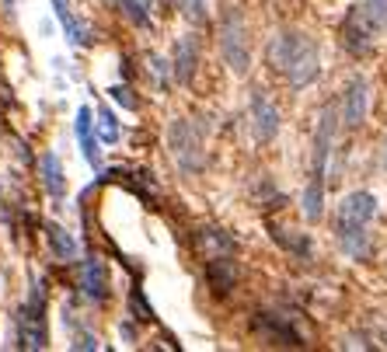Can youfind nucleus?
I'll return each instance as SVG.
<instances>
[{
    "instance_id": "f257e3e1",
    "label": "nucleus",
    "mask_w": 387,
    "mask_h": 352,
    "mask_svg": "<svg viewBox=\"0 0 387 352\" xmlns=\"http://www.w3.org/2000/svg\"><path fill=\"white\" fill-rule=\"evenodd\" d=\"M377 213V199L370 192H349L335 210V237L349 259H370V220Z\"/></svg>"
},
{
    "instance_id": "f03ea898",
    "label": "nucleus",
    "mask_w": 387,
    "mask_h": 352,
    "mask_svg": "<svg viewBox=\"0 0 387 352\" xmlns=\"http://www.w3.org/2000/svg\"><path fill=\"white\" fill-rule=\"evenodd\" d=\"M339 130V112L335 108H321L318 115V132H314V164H310V181L303 188V217L314 223L325 213V171H328V154H332V140Z\"/></svg>"
},
{
    "instance_id": "7ed1b4c3",
    "label": "nucleus",
    "mask_w": 387,
    "mask_h": 352,
    "mask_svg": "<svg viewBox=\"0 0 387 352\" xmlns=\"http://www.w3.org/2000/svg\"><path fill=\"white\" fill-rule=\"evenodd\" d=\"M168 150L181 175H199L206 168V150H203V132L192 119H174L168 126Z\"/></svg>"
},
{
    "instance_id": "20e7f679",
    "label": "nucleus",
    "mask_w": 387,
    "mask_h": 352,
    "mask_svg": "<svg viewBox=\"0 0 387 352\" xmlns=\"http://www.w3.org/2000/svg\"><path fill=\"white\" fill-rule=\"evenodd\" d=\"M49 331H45V283H32L28 304L18 310V349H45Z\"/></svg>"
},
{
    "instance_id": "39448f33",
    "label": "nucleus",
    "mask_w": 387,
    "mask_h": 352,
    "mask_svg": "<svg viewBox=\"0 0 387 352\" xmlns=\"http://www.w3.org/2000/svg\"><path fill=\"white\" fill-rule=\"evenodd\" d=\"M220 52L234 74H248L252 56H248V35H245V18L237 7H227L220 18Z\"/></svg>"
},
{
    "instance_id": "423d86ee",
    "label": "nucleus",
    "mask_w": 387,
    "mask_h": 352,
    "mask_svg": "<svg viewBox=\"0 0 387 352\" xmlns=\"http://www.w3.org/2000/svg\"><path fill=\"white\" fill-rule=\"evenodd\" d=\"M255 331L265 342H272V346H286V349L307 346L301 328H297V314H293V310H258Z\"/></svg>"
},
{
    "instance_id": "0eeeda50",
    "label": "nucleus",
    "mask_w": 387,
    "mask_h": 352,
    "mask_svg": "<svg viewBox=\"0 0 387 352\" xmlns=\"http://www.w3.org/2000/svg\"><path fill=\"white\" fill-rule=\"evenodd\" d=\"M366 112H370V88L363 77H352L342 98V126L345 130H359L366 123Z\"/></svg>"
},
{
    "instance_id": "6e6552de",
    "label": "nucleus",
    "mask_w": 387,
    "mask_h": 352,
    "mask_svg": "<svg viewBox=\"0 0 387 352\" xmlns=\"http://www.w3.org/2000/svg\"><path fill=\"white\" fill-rule=\"evenodd\" d=\"M252 126H255L258 143H269L279 132V108L269 101V94L262 88L252 91Z\"/></svg>"
},
{
    "instance_id": "1a4fd4ad",
    "label": "nucleus",
    "mask_w": 387,
    "mask_h": 352,
    "mask_svg": "<svg viewBox=\"0 0 387 352\" xmlns=\"http://www.w3.org/2000/svg\"><path fill=\"white\" fill-rule=\"evenodd\" d=\"M318 45H314V39H307L303 35L301 49H297V56H293V63L286 67V77H290V84L293 88H307L314 77H318Z\"/></svg>"
},
{
    "instance_id": "9d476101",
    "label": "nucleus",
    "mask_w": 387,
    "mask_h": 352,
    "mask_svg": "<svg viewBox=\"0 0 387 352\" xmlns=\"http://www.w3.org/2000/svg\"><path fill=\"white\" fill-rule=\"evenodd\" d=\"M81 293H84L87 300H94V304H101L105 297H108V272H105V262L98 259V255H91L81 262Z\"/></svg>"
},
{
    "instance_id": "9b49d317",
    "label": "nucleus",
    "mask_w": 387,
    "mask_h": 352,
    "mask_svg": "<svg viewBox=\"0 0 387 352\" xmlns=\"http://www.w3.org/2000/svg\"><path fill=\"white\" fill-rule=\"evenodd\" d=\"M74 130H77V143H81V154L84 161L98 171L101 168V147H98V136H94V119H91V108L81 105L77 108V119H74Z\"/></svg>"
},
{
    "instance_id": "f8f14e48",
    "label": "nucleus",
    "mask_w": 387,
    "mask_h": 352,
    "mask_svg": "<svg viewBox=\"0 0 387 352\" xmlns=\"http://www.w3.org/2000/svg\"><path fill=\"white\" fill-rule=\"evenodd\" d=\"M206 283L213 286V293L227 297V293L237 286V262H234V255L206 259Z\"/></svg>"
},
{
    "instance_id": "ddd939ff",
    "label": "nucleus",
    "mask_w": 387,
    "mask_h": 352,
    "mask_svg": "<svg viewBox=\"0 0 387 352\" xmlns=\"http://www.w3.org/2000/svg\"><path fill=\"white\" fill-rule=\"evenodd\" d=\"M301 42H303V32H279V35L269 42V67L279 70V74H286V67L293 63Z\"/></svg>"
},
{
    "instance_id": "4468645a",
    "label": "nucleus",
    "mask_w": 387,
    "mask_h": 352,
    "mask_svg": "<svg viewBox=\"0 0 387 352\" xmlns=\"http://www.w3.org/2000/svg\"><path fill=\"white\" fill-rule=\"evenodd\" d=\"M196 248L203 259H216V255H234V237L223 227H199L196 230Z\"/></svg>"
},
{
    "instance_id": "2eb2a0df",
    "label": "nucleus",
    "mask_w": 387,
    "mask_h": 352,
    "mask_svg": "<svg viewBox=\"0 0 387 352\" xmlns=\"http://www.w3.org/2000/svg\"><path fill=\"white\" fill-rule=\"evenodd\" d=\"M196 59H199V45H196V35H181L178 45H174V81L178 84H192V74H196Z\"/></svg>"
},
{
    "instance_id": "dca6fc26",
    "label": "nucleus",
    "mask_w": 387,
    "mask_h": 352,
    "mask_svg": "<svg viewBox=\"0 0 387 352\" xmlns=\"http://www.w3.org/2000/svg\"><path fill=\"white\" fill-rule=\"evenodd\" d=\"M49 4H52V11H56V18H60V25H63V32H67V42L70 45H87L91 42V28H87L84 21L74 14L70 0H49Z\"/></svg>"
},
{
    "instance_id": "f3484780",
    "label": "nucleus",
    "mask_w": 387,
    "mask_h": 352,
    "mask_svg": "<svg viewBox=\"0 0 387 352\" xmlns=\"http://www.w3.org/2000/svg\"><path fill=\"white\" fill-rule=\"evenodd\" d=\"M39 175H43L45 192H49L56 203H63V199H67V178H63V164H60V157H56L52 150L43 154V161H39Z\"/></svg>"
},
{
    "instance_id": "a211bd4d",
    "label": "nucleus",
    "mask_w": 387,
    "mask_h": 352,
    "mask_svg": "<svg viewBox=\"0 0 387 352\" xmlns=\"http://www.w3.org/2000/svg\"><path fill=\"white\" fill-rule=\"evenodd\" d=\"M45 241L52 248V259L60 262H77V241L70 230H63L60 223H45Z\"/></svg>"
},
{
    "instance_id": "6ab92c4d",
    "label": "nucleus",
    "mask_w": 387,
    "mask_h": 352,
    "mask_svg": "<svg viewBox=\"0 0 387 352\" xmlns=\"http://www.w3.org/2000/svg\"><path fill=\"white\" fill-rule=\"evenodd\" d=\"M345 42H349L352 52H363V56L374 49V28L359 18V11H352L349 21H345Z\"/></svg>"
},
{
    "instance_id": "aec40b11",
    "label": "nucleus",
    "mask_w": 387,
    "mask_h": 352,
    "mask_svg": "<svg viewBox=\"0 0 387 352\" xmlns=\"http://www.w3.org/2000/svg\"><path fill=\"white\" fill-rule=\"evenodd\" d=\"M272 237H276L286 251H293L297 259H310V237H303V234H286V227H272Z\"/></svg>"
},
{
    "instance_id": "412c9836",
    "label": "nucleus",
    "mask_w": 387,
    "mask_h": 352,
    "mask_svg": "<svg viewBox=\"0 0 387 352\" xmlns=\"http://www.w3.org/2000/svg\"><path fill=\"white\" fill-rule=\"evenodd\" d=\"M356 11H359V18H363L374 32L387 28V0H363Z\"/></svg>"
},
{
    "instance_id": "4be33fe9",
    "label": "nucleus",
    "mask_w": 387,
    "mask_h": 352,
    "mask_svg": "<svg viewBox=\"0 0 387 352\" xmlns=\"http://www.w3.org/2000/svg\"><path fill=\"white\" fill-rule=\"evenodd\" d=\"M116 7L126 14L133 25H140V28L150 25V0H116Z\"/></svg>"
},
{
    "instance_id": "5701e85b",
    "label": "nucleus",
    "mask_w": 387,
    "mask_h": 352,
    "mask_svg": "<svg viewBox=\"0 0 387 352\" xmlns=\"http://www.w3.org/2000/svg\"><path fill=\"white\" fill-rule=\"evenodd\" d=\"M98 132H101L105 143H116L119 140V119L112 115V108H101L98 112Z\"/></svg>"
},
{
    "instance_id": "b1692460",
    "label": "nucleus",
    "mask_w": 387,
    "mask_h": 352,
    "mask_svg": "<svg viewBox=\"0 0 387 352\" xmlns=\"http://www.w3.org/2000/svg\"><path fill=\"white\" fill-rule=\"evenodd\" d=\"M129 307H133V317H136V321H150V317H154V307L143 300V290H140V286L129 293Z\"/></svg>"
},
{
    "instance_id": "393cba45",
    "label": "nucleus",
    "mask_w": 387,
    "mask_h": 352,
    "mask_svg": "<svg viewBox=\"0 0 387 352\" xmlns=\"http://www.w3.org/2000/svg\"><path fill=\"white\" fill-rule=\"evenodd\" d=\"M189 18H196V21H206V11H203V0H174Z\"/></svg>"
},
{
    "instance_id": "a878e982",
    "label": "nucleus",
    "mask_w": 387,
    "mask_h": 352,
    "mask_svg": "<svg viewBox=\"0 0 387 352\" xmlns=\"http://www.w3.org/2000/svg\"><path fill=\"white\" fill-rule=\"evenodd\" d=\"M150 70H154V77H157V88H168V63H164L161 56H150Z\"/></svg>"
},
{
    "instance_id": "bb28decb",
    "label": "nucleus",
    "mask_w": 387,
    "mask_h": 352,
    "mask_svg": "<svg viewBox=\"0 0 387 352\" xmlns=\"http://www.w3.org/2000/svg\"><path fill=\"white\" fill-rule=\"evenodd\" d=\"M108 94H112V98H116V101H119L123 108H129V112L136 108V98H133V94H129V88H123V84H116V88H108Z\"/></svg>"
},
{
    "instance_id": "cd10ccee",
    "label": "nucleus",
    "mask_w": 387,
    "mask_h": 352,
    "mask_svg": "<svg viewBox=\"0 0 387 352\" xmlns=\"http://www.w3.org/2000/svg\"><path fill=\"white\" fill-rule=\"evenodd\" d=\"M74 349H98V339H94V335H77Z\"/></svg>"
},
{
    "instance_id": "c85d7f7f",
    "label": "nucleus",
    "mask_w": 387,
    "mask_h": 352,
    "mask_svg": "<svg viewBox=\"0 0 387 352\" xmlns=\"http://www.w3.org/2000/svg\"><path fill=\"white\" fill-rule=\"evenodd\" d=\"M381 164H384V168H387V140H384V157H381Z\"/></svg>"
},
{
    "instance_id": "c756f323",
    "label": "nucleus",
    "mask_w": 387,
    "mask_h": 352,
    "mask_svg": "<svg viewBox=\"0 0 387 352\" xmlns=\"http://www.w3.org/2000/svg\"><path fill=\"white\" fill-rule=\"evenodd\" d=\"M7 4H14V0H7Z\"/></svg>"
}]
</instances>
